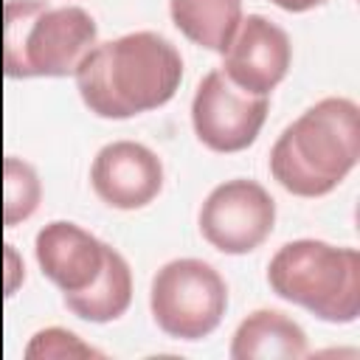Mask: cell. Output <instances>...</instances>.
<instances>
[{
	"label": "cell",
	"mask_w": 360,
	"mask_h": 360,
	"mask_svg": "<svg viewBox=\"0 0 360 360\" xmlns=\"http://www.w3.org/2000/svg\"><path fill=\"white\" fill-rule=\"evenodd\" d=\"M90 186L101 202L121 211L149 205L163 188L160 158L138 141H112L101 146L90 166Z\"/></svg>",
	"instance_id": "cell-9"
},
{
	"label": "cell",
	"mask_w": 360,
	"mask_h": 360,
	"mask_svg": "<svg viewBox=\"0 0 360 360\" xmlns=\"http://www.w3.org/2000/svg\"><path fill=\"white\" fill-rule=\"evenodd\" d=\"M292 48L281 25L264 14L242 17L236 34L222 51V73L245 93L267 96L290 70Z\"/></svg>",
	"instance_id": "cell-8"
},
{
	"label": "cell",
	"mask_w": 360,
	"mask_h": 360,
	"mask_svg": "<svg viewBox=\"0 0 360 360\" xmlns=\"http://www.w3.org/2000/svg\"><path fill=\"white\" fill-rule=\"evenodd\" d=\"M270 290L326 323H352L360 315V253L321 239H295L267 264Z\"/></svg>",
	"instance_id": "cell-4"
},
{
	"label": "cell",
	"mask_w": 360,
	"mask_h": 360,
	"mask_svg": "<svg viewBox=\"0 0 360 360\" xmlns=\"http://www.w3.org/2000/svg\"><path fill=\"white\" fill-rule=\"evenodd\" d=\"M25 357L28 360H45V357H56V360H70V357H101L98 349L82 343L73 332L68 329H59V326H51V329H42L31 338L28 349H25Z\"/></svg>",
	"instance_id": "cell-15"
},
{
	"label": "cell",
	"mask_w": 360,
	"mask_h": 360,
	"mask_svg": "<svg viewBox=\"0 0 360 360\" xmlns=\"http://www.w3.org/2000/svg\"><path fill=\"white\" fill-rule=\"evenodd\" d=\"M62 301L76 318L90 323H110L121 318L132 304V270L127 259L115 248H107V259L96 281L79 292H65Z\"/></svg>",
	"instance_id": "cell-12"
},
{
	"label": "cell",
	"mask_w": 360,
	"mask_h": 360,
	"mask_svg": "<svg viewBox=\"0 0 360 360\" xmlns=\"http://www.w3.org/2000/svg\"><path fill=\"white\" fill-rule=\"evenodd\" d=\"M42 197L39 177L31 163L8 155L3 160V222L6 228H14L17 222L28 219Z\"/></svg>",
	"instance_id": "cell-14"
},
{
	"label": "cell",
	"mask_w": 360,
	"mask_h": 360,
	"mask_svg": "<svg viewBox=\"0 0 360 360\" xmlns=\"http://www.w3.org/2000/svg\"><path fill=\"white\" fill-rule=\"evenodd\" d=\"M360 158V107L329 96L304 110L270 149V174L295 197H323Z\"/></svg>",
	"instance_id": "cell-2"
},
{
	"label": "cell",
	"mask_w": 360,
	"mask_h": 360,
	"mask_svg": "<svg viewBox=\"0 0 360 360\" xmlns=\"http://www.w3.org/2000/svg\"><path fill=\"white\" fill-rule=\"evenodd\" d=\"M84 107L98 118H132L163 107L180 87L183 59L155 31L96 42L73 70Z\"/></svg>",
	"instance_id": "cell-1"
},
{
	"label": "cell",
	"mask_w": 360,
	"mask_h": 360,
	"mask_svg": "<svg viewBox=\"0 0 360 360\" xmlns=\"http://www.w3.org/2000/svg\"><path fill=\"white\" fill-rule=\"evenodd\" d=\"M202 239L231 256L256 250L276 225V200L256 180H225L200 205Z\"/></svg>",
	"instance_id": "cell-6"
},
{
	"label": "cell",
	"mask_w": 360,
	"mask_h": 360,
	"mask_svg": "<svg viewBox=\"0 0 360 360\" xmlns=\"http://www.w3.org/2000/svg\"><path fill=\"white\" fill-rule=\"evenodd\" d=\"M169 14L186 39L222 53L242 22V0H169Z\"/></svg>",
	"instance_id": "cell-13"
},
{
	"label": "cell",
	"mask_w": 360,
	"mask_h": 360,
	"mask_svg": "<svg viewBox=\"0 0 360 360\" xmlns=\"http://www.w3.org/2000/svg\"><path fill=\"white\" fill-rule=\"evenodd\" d=\"M267 96L245 93L222 70H211L194 90V135L211 152H242L256 141L267 118Z\"/></svg>",
	"instance_id": "cell-7"
},
{
	"label": "cell",
	"mask_w": 360,
	"mask_h": 360,
	"mask_svg": "<svg viewBox=\"0 0 360 360\" xmlns=\"http://www.w3.org/2000/svg\"><path fill=\"white\" fill-rule=\"evenodd\" d=\"M6 267H8V276H6V295H14L17 284H20L22 276H25L22 262H20L17 253H14V245H6Z\"/></svg>",
	"instance_id": "cell-16"
},
{
	"label": "cell",
	"mask_w": 360,
	"mask_h": 360,
	"mask_svg": "<svg viewBox=\"0 0 360 360\" xmlns=\"http://www.w3.org/2000/svg\"><path fill=\"white\" fill-rule=\"evenodd\" d=\"M233 360H298L307 357L304 329L278 309L250 312L233 332Z\"/></svg>",
	"instance_id": "cell-11"
},
{
	"label": "cell",
	"mask_w": 360,
	"mask_h": 360,
	"mask_svg": "<svg viewBox=\"0 0 360 360\" xmlns=\"http://www.w3.org/2000/svg\"><path fill=\"white\" fill-rule=\"evenodd\" d=\"M270 3H273V6H278V8H284V11L298 14V11H309V8L321 6L323 0H270Z\"/></svg>",
	"instance_id": "cell-17"
},
{
	"label": "cell",
	"mask_w": 360,
	"mask_h": 360,
	"mask_svg": "<svg viewBox=\"0 0 360 360\" xmlns=\"http://www.w3.org/2000/svg\"><path fill=\"white\" fill-rule=\"evenodd\" d=\"M98 39L82 6L8 0L3 8V70L8 79L70 76Z\"/></svg>",
	"instance_id": "cell-3"
},
{
	"label": "cell",
	"mask_w": 360,
	"mask_h": 360,
	"mask_svg": "<svg viewBox=\"0 0 360 360\" xmlns=\"http://www.w3.org/2000/svg\"><path fill=\"white\" fill-rule=\"evenodd\" d=\"M107 248L90 231L76 222H48L39 228L34 253L45 278H51L62 292H79L96 281L104 267Z\"/></svg>",
	"instance_id": "cell-10"
},
{
	"label": "cell",
	"mask_w": 360,
	"mask_h": 360,
	"mask_svg": "<svg viewBox=\"0 0 360 360\" xmlns=\"http://www.w3.org/2000/svg\"><path fill=\"white\" fill-rule=\"evenodd\" d=\"M149 309L163 335L202 340L219 326L228 309V287L208 262L172 259L152 278Z\"/></svg>",
	"instance_id": "cell-5"
}]
</instances>
